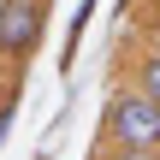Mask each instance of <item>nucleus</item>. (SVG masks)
<instances>
[{
    "mask_svg": "<svg viewBox=\"0 0 160 160\" xmlns=\"http://www.w3.org/2000/svg\"><path fill=\"white\" fill-rule=\"evenodd\" d=\"M101 142H125V148H160V101L142 95L131 77L119 89H107L101 107Z\"/></svg>",
    "mask_w": 160,
    "mask_h": 160,
    "instance_id": "1",
    "label": "nucleus"
},
{
    "mask_svg": "<svg viewBox=\"0 0 160 160\" xmlns=\"http://www.w3.org/2000/svg\"><path fill=\"white\" fill-rule=\"evenodd\" d=\"M42 36H48V0H0V53L12 65L36 59Z\"/></svg>",
    "mask_w": 160,
    "mask_h": 160,
    "instance_id": "2",
    "label": "nucleus"
},
{
    "mask_svg": "<svg viewBox=\"0 0 160 160\" xmlns=\"http://www.w3.org/2000/svg\"><path fill=\"white\" fill-rule=\"evenodd\" d=\"M131 83H137L142 95H154V101H160V48H148V53L131 65Z\"/></svg>",
    "mask_w": 160,
    "mask_h": 160,
    "instance_id": "3",
    "label": "nucleus"
},
{
    "mask_svg": "<svg viewBox=\"0 0 160 160\" xmlns=\"http://www.w3.org/2000/svg\"><path fill=\"white\" fill-rule=\"evenodd\" d=\"M95 6H101V0H77V12H71V36H65V53H59L65 65L77 59V42H83V30H89V18H95Z\"/></svg>",
    "mask_w": 160,
    "mask_h": 160,
    "instance_id": "4",
    "label": "nucleus"
},
{
    "mask_svg": "<svg viewBox=\"0 0 160 160\" xmlns=\"http://www.w3.org/2000/svg\"><path fill=\"white\" fill-rule=\"evenodd\" d=\"M101 160H160V148H125V142H101Z\"/></svg>",
    "mask_w": 160,
    "mask_h": 160,
    "instance_id": "5",
    "label": "nucleus"
},
{
    "mask_svg": "<svg viewBox=\"0 0 160 160\" xmlns=\"http://www.w3.org/2000/svg\"><path fill=\"white\" fill-rule=\"evenodd\" d=\"M18 89H24V83H18ZM18 89H12V95L0 101V148H6V137H12V125H18Z\"/></svg>",
    "mask_w": 160,
    "mask_h": 160,
    "instance_id": "6",
    "label": "nucleus"
},
{
    "mask_svg": "<svg viewBox=\"0 0 160 160\" xmlns=\"http://www.w3.org/2000/svg\"><path fill=\"white\" fill-rule=\"evenodd\" d=\"M18 83H24V71H18V65H12V59L0 53V101H6V95H12Z\"/></svg>",
    "mask_w": 160,
    "mask_h": 160,
    "instance_id": "7",
    "label": "nucleus"
},
{
    "mask_svg": "<svg viewBox=\"0 0 160 160\" xmlns=\"http://www.w3.org/2000/svg\"><path fill=\"white\" fill-rule=\"evenodd\" d=\"M148 30H154V42H160V0H148Z\"/></svg>",
    "mask_w": 160,
    "mask_h": 160,
    "instance_id": "8",
    "label": "nucleus"
}]
</instances>
